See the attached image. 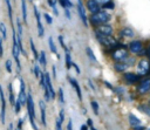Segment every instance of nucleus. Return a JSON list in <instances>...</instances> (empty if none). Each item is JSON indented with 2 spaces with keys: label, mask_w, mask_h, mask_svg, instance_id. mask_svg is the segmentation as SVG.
<instances>
[{
  "label": "nucleus",
  "mask_w": 150,
  "mask_h": 130,
  "mask_svg": "<svg viewBox=\"0 0 150 130\" xmlns=\"http://www.w3.org/2000/svg\"><path fill=\"white\" fill-rule=\"evenodd\" d=\"M110 14L105 11H98L96 13H93L90 16V21L93 25H104L110 20Z\"/></svg>",
  "instance_id": "f257e3e1"
},
{
  "label": "nucleus",
  "mask_w": 150,
  "mask_h": 130,
  "mask_svg": "<svg viewBox=\"0 0 150 130\" xmlns=\"http://www.w3.org/2000/svg\"><path fill=\"white\" fill-rule=\"evenodd\" d=\"M26 104H27V111H28V117H29L30 125L33 126L34 130H38V126H36V124H35V109H34V102H33V97H32V95H30L29 93L27 94Z\"/></svg>",
  "instance_id": "f03ea898"
},
{
  "label": "nucleus",
  "mask_w": 150,
  "mask_h": 130,
  "mask_svg": "<svg viewBox=\"0 0 150 130\" xmlns=\"http://www.w3.org/2000/svg\"><path fill=\"white\" fill-rule=\"evenodd\" d=\"M34 9V15H35V19H36V26H38V33H39V36L42 37L43 34H45V29H43V26H42V22H41V16H40V13H39V9L36 6L33 7Z\"/></svg>",
  "instance_id": "7ed1b4c3"
},
{
  "label": "nucleus",
  "mask_w": 150,
  "mask_h": 130,
  "mask_svg": "<svg viewBox=\"0 0 150 130\" xmlns=\"http://www.w3.org/2000/svg\"><path fill=\"white\" fill-rule=\"evenodd\" d=\"M96 36H97V40L102 45H104V46H112V45H116L117 43L112 37H109V35H103V34L96 32Z\"/></svg>",
  "instance_id": "20e7f679"
},
{
  "label": "nucleus",
  "mask_w": 150,
  "mask_h": 130,
  "mask_svg": "<svg viewBox=\"0 0 150 130\" xmlns=\"http://www.w3.org/2000/svg\"><path fill=\"white\" fill-rule=\"evenodd\" d=\"M0 101H1V112H0V119L1 123L5 124V117H6V100H5V94L2 90V87L0 85Z\"/></svg>",
  "instance_id": "39448f33"
},
{
  "label": "nucleus",
  "mask_w": 150,
  "mask_h": 130,
  "mask_svg": "<svg viewBox=\"0 0 150 130\" xmlns=\"http://www.w3.org/2000/svg\"><path fill=\"white\" fill-rule=\"evenodd\" d=\"M26 98H27V94H26V84L25 81L20 77V93L18 95V100L20 101L21 105L26 104Z\"/></svg>",
  "instance_id": "423d86ee"
},
{
  "label": "nucleus",
  "mask_w": 150,
  "mask_h": 130,
  "mask_svg": "<svg viewBox=\"0 0 150 130\" xmlns=\"http://www.w3.org/2000/svg\"><path fill=\"white\" fill-rule=\"evenodd\" d=\"M111 57H112L114 60H116V61H123V60L128 59V53H127L125 49H123V47H122V48H117V49L112 53Z\"/></svg>",
  "instance_id": "0eeeda50"
},
{
  "label": "nucleus",
  "mask_w": 150,
  "mask_h": 130,
  "mask_svg": "<svg viewBox=\"0 0 150 130\" xmlns=\"http://www.w3.org/2000/svg\"><path fill=\"white\" fill-rule=\"evenodd\" d=\"M150 69V63L146 60H141L137 64V70L141 75H145Z\"/></svg>",
  "instance_id": "6e6552de"
},
{
  "label": "nucleus",
  "mask_w": 150,
  "mask_h": 130,
  "mask_svg": "<svg viewBox=\"0 0 150 130\" xmlns=\"http://www.w3.org/2000/svg\"><path fill=\"white\" fill-rule=\"evenodd\" d=\"M45 81H46V85H47V88H48L50 98H55L56 94H55V91H54V88H53V84H52V80H50V76H49L48 73H45Z\"/></svg>",
  "instance_id": "1a4fd4ad"
},
{
  "label": "nucleus",
  "mask_w": 150,
  "mask_h": 130,
  "mask_svg": "<svg viewBox=\"0 0 150 130\" xmlns=\"http://www.w3.org/2000/svg\"><path fill=\"white\" fill-rule=\"evenodd\" d=\"M77 2H79V5H77L79 14H80L81 20H82V22L84 23V26H87V25H88V20H87V15H86V12H84V7H83V5H82V1H81V0H77Z\"/></svg>",
  "instance_id": "9d476101"
},
{
  "label": "nucleus",
  "mask_w": 150,
  "mask_h": 130,
  "mask_svg": "<svg viewBox=\"0 0 150 130\" xmlns=\"http://www.w3.org/2000/svg\"><path fill=\"white\" fill-rule=\"evenodd\" d=\"M142 43H141V41H132V42H130V45H129V49L132 52V53H135V54H138V53H141V50H142Z\"/></svg>",
  "instance_id": "9b49d317"
},
{
  "label": "nucleus",
  "mask_w": 150,
  "mask_h": 130,
  "mask_svg": "<svg viewBox=\"0 0 150 130\" xmlns=\"http://www.w3.org/2000/svg\"><path fill=\"white\" fill-rule=\"evenodd\" d=\"M87 8L91 13H96V12L100 11V4L96 0H88L87 1Z\"/></svg>",
  "instance_id": "f8f14e48"
},
{
  "label": "nucleus",
  "mask_w": 150,
  "mask_h": 130,
  "mask_svg": "<svg viewBox=\"0 0 150 130\" xmlns=\"http://www.w3.org/2000/svg\"><path fill=\"white\" fill-rule=\"evenodd\" d=\"M138 90L141 94H145L148 90H150V78H146V80H143L138 87Z\"/></svg>",
  "instance_id": "ddd939ff"
},
{
  "label": "nucleus",
  "mask_w": 150,
  "mask_h": 130,
  "mask_svg": "<svg viewBox=\"0 0 150 130\" xmlns=\"http://www.w3.org/2000/svg\"><path fill=\"white\" fill-rule=\"evenodd\" d=\"M39 105H40V111H41V123H42L43 126H46L47 122H46V105H45V102L40 101Z\"/></svg>",
  "instance_id": "4468645a"
},
{
  "label": "nucleus",
  "mask_w": 150,
  "mask_h": 130,
  "mask_svg": "<svg viewBox=\"0 0 150 130\" xmlns=\"http://www.w3.org/2000/svg\"><path fill=\"white\" fill-rule=\"evenodd\" d=\"M69 82L71 83V85H73L74 89L76 90V94H77L79 100H82V93H81V88H80V85H79V82H77L75 78H73V77H69Z\"/></svg>",
  "instance_id": "2eb2a0df"
},
{
  "label": "nucleus",
  "mask_w": 150,
  "mask_h": 130,
  "mask_svg": "<svg viewBox=\"0 0 150 130\" xmlns=\"http://www.w3.org/2000/svg\"><path fill=\"white\" fill-rule=\"evenodd\" d=\"M98 33H101V34H103V35H111L112 34V27L111 26H108V25H102L100 28H98V30H97Z\"/></svg>",
  "instance_id": "dca6fc26"
},
{
  "label": "nucleus",
  "mask_w": 150,
  "mask_h": 130,
  "mask_svg": "<svg viewBox=\"0 0 150 130\" xmlns=\"http://www.w3.org/2000/svg\"><path fill=\"white\" fill-rule=\"evenodd\" d=\"M124 78H125V81L128 82V83H135V82H137L138 81V75H136V74H132V73H125L124 74Z\"/></svg>",
  "instance_id": "f3484780"
},
{
  "label": "nucleus",
  "mask_w": 150,
  "mask_h": 130,
  "mask_svg": "<svg viewBox=\"0 0 150 130\" xmlns=\"http://www.w3.org/2000/svg\"><path fill=\"white\" fill-rule=\"evenodd\" d=\"M21 13H22L23 23L27 25V2H26V0H21Z\"/></svg>",
  "instance_id": "a211bd4d"
},
{
  "label": "nucleus",
  "mask_w": 150,
  "mask_h": 130,
  "mask_svg": "<svg viewBox=\"0 0 150 130\" xmlns=\"http://www.w3.org/2000/svg\"><path fill=\"white\" fill-rule=\"evenodd\" d=\"M5 2H6L7 12H8V18H9V21H11V23H12V28H14V23H13V9H12L11 0H5Z\"/></svg>",
  "instance_id": "6ab92c4d"
},
{
  "label": "nucleus",
  "mask_w": 150,
  "mask_h": 130,
  "mask_svg": "<svg viewBox=\"0 0 150 130\" xmlns=\"http://www.w3.org/2000/svg\"><path fill=\"white\" fill-rule=\"evenodd\" d=\"M8 94H9V103L12 105H14L15 103V96H14V91H13V85L12 83H8Z\"/></svg>",
  "instance_id": "aec40b11"
},
{
  "label": "nucleus",
  "mask_w": 150,
  "mask_h": 130,
  "mask_svg": "<svg viewBox=\"0 0 150 130\" xmlns=\"http://www.w3.org/2000/svg\"><path fill=\"white\" fill-rule=\"evenodd\" d=\"M129 123H130L131 126H136V125H139V124H141V121H139L135 115L130 114V115H129Z\"/></svg>",
  "instance_id": "412c9836"
},
{
  "label": "nucleus",
  "mask_w": 150,
  "mask_h": 130,
  "mask_svg": "<svg viewBox=\"0 0 150 130\" xmlns=\"http://www.w3.org/2000/svg\"><path fill=\"white\" fill-rule=\"evenodd\" d=\"M121 35L124 37H132L134 36V32L131 28H124L121 30Z\"/></svg>",
  "instance_id": "4be33fe9"
},
{
  "label": "nucleus",
  "mask_w": 150,
  "mask_h": 130,
  "mask_svg": "<svg viewBox=\"0 0 150 130\" xmlns=\"http://www.w3.org/2000/svg\"><path fill=\"white\" fill-rule=\"evenodd\" d=\"M38 61L41 63V66L42 67H46L47 66V59H46V53L42 50L40 54H39V59H38Z\"/></svg>",
  "instance_id": "5701e85b"
},
{
  "label": "nucleus",
  "mask_w": 150,
  "mask_h": 130,
  "mask_svg": "<svg viewBox=\"0 0 150 130\" xmlns=\"http://www.w3.org/2000/svg\"><path fill=\"white\" fill-rule=\"evenodd\" d=\"M114 67H115V69H116L117 71H124L129 66H128L127 63H124V62H122V61H121V62H117Z\"/></svg>",
  "instance_id": "b1692460"
},
{
  "label": "nucleus",
  "mask_w": 150,
  "mask_h": 130,
  "mask_svg": "<svg viewBox=\"0 0 150 130\" xmlns=\"http://www.w3.org/2000/svg\"><path fill=\"white\" fill-rule=\"evenodd\" d=\"M16 36L22 37V26H21V20L18 18L16 19Z\"/></svg>",
  "instance_id": "393cba45"
},
{
  "label": "nucleus",
  "mask_w": 150,
  "mask_h": 130,
  "mask_svg": "<svg viewBox=\"0 0 150 130\" xmlns=\"http://www.w3.org/2000/svg\"><path fill=\"white\" fill-rule=\"evenodd\" d=\"M29 45H30V50H32V53H33V55H34V59L38 61V59H39V53H38V50H36L35 45H34V42H33L32 39H29Z\"/></svg>",
  "instance_id": "a878e982"
},
{
  "label": "nucleus",
  "mask_w": 150,
  "mask_h": 130,
  "mask_svg": "<svg viewBox=\"0 0 150 130\" xmlns=\"http://www.w3.org/2000/svg\"><path fill=\"white\" fill-rule=\"evenodd\" d=\"M0 32H1V39L2 40H6L7 39V28H6V26H5V23L4 22H0Z\"/></svg>",
  "instance_id": "bb28decb"
},
{
  "label": "nucleus",
  "mask_w": 150,
  "mask_h": 130,
  "mask_svg": "<svg viewBox=\"0 0 150 130\" xmlns=\"http://www.w3.org/2000/svg\"><path fill=\"white\" fill-rule=\"evenodd\" d=\"M48 43H49V49H50V52L54 53V54H57V50H56V47H55V43H54L52 36L48 39Z\"/></svg>",
  "instance_id": "cd10ccee"
},
{
  "label": "nucleus",
  "mask_w": 150,
  "mask_h": 130,
  "mask_svg": "<svg viewBox=\"0 0 150 130\" xmlns=\"http://www.w3.org/2000/svg\"><path fill=\"white\" fill-rule=\"evenodd\" d=\"M86 52H87V54H88V56H89V59H90L91 61H95V62L97 61V59H96L95 54L93 53V50H91L89 47H87V48H86Z\"/></svg>",
  "instance_id": "c85d7f7f"
},
{
  "label": "nucleus",
  "mask_w": 150,
  "mask_h": 130,
  "mask_svg": "<svg viewBox=\"0 0 150 130\" xmlns=\"http://www.w3.org/2000/svg\"><path fill=\"white\" fill-rule=\"evenodd\" d=\"M71 59H70V55H69V53L68 52H66V67H67V69H70V67H71Z\"/></svg>",
  "instance_id": "c756f323"
},
{
  "label": "nucleus",
  "mask_w": 150,
  "mask_h": 130,
  "mask_svg": "<svg viewBox=\"0 0 150 130\" xmlns=\"http://www.w3.org/2000/svg\"><path fill=\"white\" fill-rule=\"evenodd\" d=\"M5 68H6L7 73H12V61H11V60H6V62H5Z\"/></svg>",
  "instance_id": "7c9ffc66"
},
{
  "label": "nucleus",
  "mask_w": 150,
  "mask_h": 130,
  "mask_svg": "<svg viewBox=\"0 0 150 130\" xmlns=\"http://www.w3.org/2000/svg\"><path fill=\"white\" fill-rule=\"evenodd\" d=\"M138 109H139V110H142V111H144L146 115H149V116H150V107H149V105H139V107H138Z\"/></svg>",
  "instance_id": "2f4dec72"
},
{
  "label": "nucleus",
  "mask_w": 150,
  "mask_h": 130,
  "mask_svg": "<svg viewBox=\"0 0 150 130\" xmlns=\"http://www.w3.org/2000/svg\"><path fill=\"white\" fill-rule=\"evenodd\" d=\"M114 7H115V5H114L112 0H110V1H108V2H105V4H103V8H110V9H114Z\"/></svg>",
  "instance_id": "473e14b6"
},
{
  "label": "nucleus",
  "mask_w": 150,
  "mask_h": 130,
  "mask_svg": "<svg viewBox=\"0 0 150 130\" xmlns=\"http://www.w3.org/2000/svg\"><path fill=\"white\" fill-rule=\"evenodd\" d=\"M91 108H93V110H94V114L97 115V114H98V104H97V102L93 101V102H91Z\"/></svg>",
  "instance_id": "72a5a7b5"
},
{
  "label": "nucleus",
  "mask_w": 150,
  "mask_h": 130,
  "mask_svg": "<svg viewBox=\"0 0 150 130\" xmlns=\"http://www.w3.org/2000/svg\"><path fill=\"white\" fill-rule=\"evenodd\" d=\"M59 42H60L61 47L64 49V52H68V48H67V46H66V45H64V42H63V36H62V35H60V36H59Z\"/></svg>",
  "instance_id": "f704fd0d"
},
{
  "label": "nucleus",
  "mask_w": 150,
  "mask_h": 130,
  "mask_svg": "<svg viewBox=\"0 0 150 130\" xmlns=\"http://www.w3.org/2000/svg\"><path fill=\"white\" fill-rule=\"evenodd\" d=\"M43 18L46 19V21H47L48 25H52V23H53V19H52V16H50L48 13H45V14H43Z\"/></svg>",
  "instance_id": "c9c22d12"
},
{
  "label": "nucleus",
  "mask_w": 150,
  "mask_h": 130,
  "mask_svg": "<svg viewBox=\"0 0 150 130\" xmlns=\"http://www.w3.org/2000/svg\"><path fill=\"white\" fill-rule=\"evenodd\" d=\"M59 98H60L61 103H64V95H63V89L62 88L59 89Z\"/></svg>",
  "instance_id": "e433bc0d"
},
{
  "label": "nucleus",
  "mask_w": 150,
  "mask_h": 130,
  "mask_svg": "<svg viewBox=\"0 0 150 130\" xmlns=\"http://www.w3.org/2000/svg\"><path fill=\"white\" fill-rule=\"evenodd\" d=\"M55 126H56V130H62V121L60 118H56Z\"/></svg>",
  "instance_id": "4c0bfd02"
},
{
  "label": "nucleus",
  "mask_w": 150,
  "mask_h": 130,
  "mask_svg": "<svg viewBox=\"0 0 150 130\" xmlns=\"http://www.w3.org/2000/svg\"><path fill=\"white\" fill-rule=\"evenodd\" d=\"M40 68H39V66L38 64H34V75H35V77H39L40 76Z\"/></svg>",
  "instance_id": "58836bf2"
},
{
  "label": "nucleus",
  "mask_w": 150,
  "mask_h": 130,
  "mask_svg": "<svg viewBox=\"0 0 150 130\" xmlns=\"http://www.w3.org/2000/svg\"><path fill=\"white\" fill-rule=\"evenodd\" d=\"M2 39L0 37V57H2V55H4V45H2Z\"/></svg>",
  "instance_id": "ea45409f"
},
{
  "label": "nucleus",
  "mask_w": 150,
  "mask_h": 130,
  "mask_svg": "<svg viewBox=\"0 0 150 130\" xmlns=\"http://www.w3.org/2000/svg\"><path fill=\"white\" fill-rule=\"evenodd\" d=\"M67 130H73V121H71V119H69V122H68Z\"/></svg>",
  "instance_id": "a19ab883"
},
{
  "label": "nucleus",
  "mask_w": 150,
  "mask_h": 130,
  "mask_svg": "<svg viewBox=\"0 0 150 130\" xmlns=\"http://www.w3.org/2000/svg\"><path fill=\"white\" fill-rule=\"evenodd\" d=\"M64 1V4H66V6L69 8V7H73V2L70 1V0H63Z\"/></svg>",
  "instance_id": "79ce46f5"
},
{
  "label": "nucleus",
  "mask_w": 150,
  "mask_h": 130,
  "mask_svg": "<svg viewBox=\"0 0 150 130\" xmlns=\"http://www.w3.org/2000/svg\"><path fill=\"white\" fill-rule=\"evenodd\" d=\"M64 13H66V15H67V19H70L71 16H70V12H69V9H68V7H66L64 8Z\"/></svg>",
  "instance_id": "37998d69"
},
{
  "label": "nucleus",
  "mask_w": 150,
  "mask_h": 130,
  "mask_svg": "<svg viewBox=\"0 0 150 130\" xmlns=\"http://www.w3.org/2000/svg\"><path fill=\"white\" fill-rule=\"evenodd\" d=\"M59 118L63 122V119H64V110H61V111H60V116H59Z\"/></svg>",
  "instance_id": "c03bdc74"
},
{
  "label": "nucleus",
  "mask_w": 150,
  "mask_h": 130,
  "mask_svg": "<svg viewBox=\"0 0 150 130\" xmlns=\"http://www.w3.org/2000/svg\"><path fill=\"white\" fill-rule=\"evenodd\" d=\"M22 124H23V118H20V119H19V123H18V128H19V129H21Z\"/></svg>",
  "instance_id": "a18cd8bd"
},
{
  "label": "nucleus",
  "mask_w": 150,
  "mask_h": 130,
  "mask_svg": "<svg viewBox=\"0 0 150 130\" xmlns=\"http://www.w3.org/2000/svg\"><path fill=\"white\" fill-rule=\"evenodd\" d=\"M52 8H53V12H54V14H55V15H59V11H57V8H56V5H55V6H53Z\"/></svg>",
  "instance_id": "49530a36"
},
{
  "label": "nucleus",
  "mask_w": 150,
  "mask_h": 130,
  "mask_svg": "<svg viewBox=\"0 0 150 130\" xmlns=\"http://www.w3.org/2000/svg\"><path fill=\"white\" fill-rule=\"evenodd\" d=\"M71 66H73V67L76 69V71H77V73H80V68H79V66H77L76 63H71Z\"/></svg>",
  "instance_id": "de8ad7c7"
},
{
  "label": "nucleus",
  "mask_w": 150,
  "mask_h": 130,
  "mask_svg": "<svg viewBox=\"0 0 150 130\" xmlns=\"http://www.w3.org/2000/svg\"><path fill=\"white\" fill-rule=\"evenodd\" d=\"M59 2H60V5H61V6H62V7H63V8H66V7H67V6H66V4H64V1H63V0H59Z\"/></svg>",
  "instance_id": "09e8293b"
},
{
  "label": "nucleus",
  "mask_w": 150,
  "mask_h": 130,
  "mask_svg": "<svg viewBox=\"0 0 150 130\" xmlns=\"http://www.w3.org/2000/svg\"><path fill=\"white\" fill-rule=\"evenodd\" d=\"M134 129H135V130H144V128H143V126H139V125L134 126Z\"/></svg>",
  "instance_id": "8fccbe9b"
},
{
  "label": "nucleus",
  "mask_w": 150,
  "mask_h": 130,
  "mask_svg": "<svg viewBox=\"0 0 150 130\" xmlns=\"http://www.w3.org/2000/svg\"><path fill=\"white\" fill-rule=\"evenodd\" d=\"M53 76H54V78H56V69L54 66H53Z\"/></svg>",
  "instance_id": "3c124183"
},
{
  "label": "nucleus",
  "mask_w": 150,
  "mask_h": 130,
  "mask_svg": "<svg viewBox=\"0 0 150 130\" xmlns=\"http://www.w3.org/2000/svg\"><path fill=\"white\" fill-rule=\"evenodd\" d=\"M96 1H97V2H98V4H100V2H101V4H102V5H103V4H105V2H108V1H110V0H96Z\"/></svg>",
  "instance_id": "603ef678"
},
{
  "label": "nucleus",
  "mask_w": 150,
  "mask_h": 130,
  "mask_svg": "<svg viewBox=\"0 0 150 130\" xmlns=\"http://www.w3.org/2000/svg\"><path fill=\"white\" fill-rule=\"evenodd\" d=\"M87 123H88V125H90V126L93 125V121H91L90 118H88V121H87Z\"/></svg>",
  "instance_id": "864d4df0"
},
{
  "label": "nucleus",
  "mask_w": 150,
  "mask_h": 130,
  "mask_svg": "<svg viewBox=\"0 0 150 130\" xmlns=\"http://www.w3.org/2000/svg\"><path fill=\"white\" fill-rule=\"evenodd\" d=\"M81 130H88V128H87V125H84V124H83V125L81 126Z\"/></svg>",
  "instance_id": "5fc2aeb1"
},
{
  "label": "nucleus",
  "mask_w": 150,
  "mask_h": 130,
  "mask_svg": "<svg viewBox=\"0 0 150 130\" xmlns=\"http://www.w3.org/2000/svg\"><path fill=\"white\" fill-rule=\"evenodd\" d=\"M8 130H13V124H12V123L9 124V128H8Z\"/></svg>",
  "instance_id": "6e6d98bb"
},
{
  "label": "nucleus",
  "mask_w": 150,
  "mask_h": 130,
  "mask_svg": "<svg viewBox=\"0 0 150 130\" xmlns=\"http://www.w3.org/2000/svg\"><path fill=\"white\" fill-rule=\"evenodd\" d=\"M90 130H97V129H95V128H94V126L91 125V128H90Z\"/></svg>",
  "instance_id": "4d7b16f0"
},
{
  "label": "nucleus",
  "mask_w": 150,
  "mask_h": 130,
  "mask_svg": "<svg viewBox=\"0 0 150 130\" xmlns=\"http://www.w3.org/2000/svg\"><path fill=\"white\" fill-rule=\"evenodd\" d=\"M29 1H30V2H33V0H29Z\"/></svg>",
  "instance_id": "13d9d810"
}]
</instances>
